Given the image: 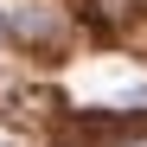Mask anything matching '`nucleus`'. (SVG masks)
<instances>
[{
    "label": "nucleus",
    "instance_id": "2",
    "mask_svg": "<svg viewBox=\"0 0 147 147\" xmlns=\"http://www.w3.org/2000/svg\"><path fill=\"white\" fill-rule=\"evenodd\" d=\"M0 147H13V141H0Z\"/></svg>",
    "mask_w": 147,
    "mask_h": 147
},
{
    "label": "nucleus",
    "instance_id": "1",
    "mask_svg": "<svg viewBox=\"0 0 147 147\" xmlns=\"http://www.w3.org/2000/svg\"><path fill=\"white\" fill-rule=\"evenodd\" d=\"M128 147H147V141H128Z\"/></svg>",
    "mask_w": 147,
    "mask_h": 147
}]
</instances>
